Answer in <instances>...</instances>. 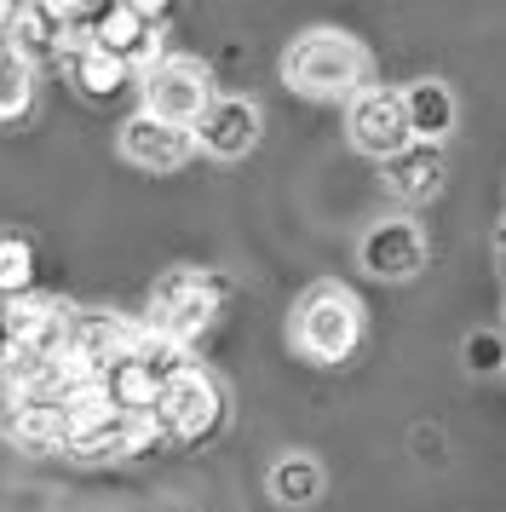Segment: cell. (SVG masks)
Returning a JSON list of instances; mask_svg holds the SVG:
<instances>
[{"label": "cell", "mask_w": 506, "mask_h": 512, "mask_svg": "<svg viewBox=\"0 0 506 512\" xmlns=\"http://www.w3.org/2000/svg\"><path fill=\"white\" fill-rule=\"evenodd\" d=\"M363 75H368L363 47L351 35H334V29H317L288 52V81L305 98H351L363 93Z\"/></svg>", "instance_id": "1"}, {"label": "cell", "mask_w": 506, "mask_h": 512, "mask_svg": "<svg viewBox=\"0 0 506 512\" xmlns=\"http://www.w3.org/2000/svg\"><path fill=\"white\" fill-rule=\"evenodd\" d=\"M219 415H225V392H219V380L207 369H196V363H184V369L167 374L161 392H156V409H150L161 438H179V443H202L207 432L219 426Z\"/></svg>", "instance_id": "2"}, {"label": "cell", "mask_w": 506, "mask_h": 512, "mask_svg": "<svg viewBox=\"0 0 506 512\" xmlns=\"http://www.w3.org/2000/svg\"><path fill=\"white\" fill-rule=\"evenodd\" d=\"M219 300H225V282H219V277H202V271H173V277H161L156 300H150L144 334H161V340H173V346H190V340L213 323Z\"/></svg>", "instance_id": "3"}, {"label": "cell", "mask_w": 506, "mask_h": 512, "mask_svg": "<svg viewBox=\"0 0 506 512\" xmlns=\"http://www.w3.org/2000/svg\"><path fill=\"white\" fill-rule=\"evenodd\" d=\"M207 104H213V81H207L202 64H190V58H156L144 70V116L161 121V127L190 133L207 116Z\"/></svg>", "instance_id": "4"}, {"label": "cell", "mask_w": 506, "mask_h": 512, "mask_svg": "<svg viewBox=\"0 0 506 512\" xmlns=\"http://www.w3.org/2000/svg\"><path fill=\"white\" fill-rule=\"evenodd\" d=\"M357 334H363V305H357L351 288L322 282V288L305 294V305H299V346H305V357L340 363V357H351Z\"/></svg>", "instance_id": "5"}, {"label": "cell", "mask_w": 506, "mask_h": 512, "mask_svg": "<svg viewBox=\"0 0 506 512\" xmlns=\"http://www.w3.org/2000/svg\"><path fill=\"white\" fill-rule=\"evenodd\" d=\"M351 144L374 156V162H391L403 144H409V121H403V98L391 93V87H363V93H351Z\"/></svg>", "instance_id": "6"}, {"label": "cell", "mask_w": 506, "mask_h": 512, "mask_svg": "<svg viewBox=\"0 0 506 512\" xmlns=\"http://www.w3.org/2000/svg\"><path fill=\"white\" fill-rule=\"evenodd\" d=\"M0 323H6V334H12V346L18 351H35V357H64L69 346V323H75V311L58 300H41V294H23V300H12L6 311H0Z\"/></svg>", "instance_id": "7"}, {"label": "cell", "mask_w": 506, "mask_h": 512, "mask_svg": "<svg viewBox=\"0 0 506 512\" xmlns=\"http://www.w3.org/2000/svg\"><path fill=\"white\" fill-rule=\"evenodd\" d=\"M161 29V6H104L98 29H92V47L121 58L127 70L133 64H156V35Z\"/></svg>", "instance_id": "8"}, {"label": "cell", "mask_w": 506, "mask_h": 512, "mask_svg": "<svg viewBox=\"0 0 506 512\" xmlns=\"http://www.w3.org/2000/svg\"><path fill=\"white\" fill-rule=\"evenodd\" d=\"M138 340V323H121V317H110V311H75V323H69V357L75 363H87L92 374H104L110 363H121L127 351H133Z\"/></svg>", "instance_id": "9"}, {"label": "cell", "mask_w": 506, "mask_h": 512, "mask_svg": "<svg viewBox=\"0 0 506 512\" xmlns=\"http://www.w3.org/2000/svg\"><path fill=\"white\" fill-rule=\"evenodd\" d=\"M363 265L374 277H414L420 265H426V236L414 231L409 219H386V225H374L363 236Z\"/></svg>", "instance_id": "10"}, {"label": "cell", "mask_w": 506, "mask_h": 512, "mask_svg": "<svg viewBox=\"0 0 506 512\" xmlns=\"http://www.w3.org/2000/svg\"><path fill=\"white\" fill-rule=\"evenodd\" d=\"M196 127H202V150L225 156V162L248 156L253 144H259V110H253L248 98H219V104H207V116L196 121Z\"/></svg>", "instance_id": "11"}, {"label": "cell", "mask_w": 506, "mask_h": 512, "mask_svg": "<svg viewBox=\"0 0 506 512\" xmlns=\"http://www.w3.org/2000/svg\"><path fill=\"white\" fill-rule=\"evenodd\" d=\"M121 156L133 167H150V173H173V167L190 156V133L161 127V121H150V116H133L121 127Z\"/></svg>", "instance_id": "12"}, {"label": "cell", "mask_w": 506, "mask_h": 512, "mask_svg": "<svg viewBox=\"0 0 506 512\" xmlns=\"http://www.w3.org/2000/svg\"><path fill=\"white\" fill-rule=\"evenodd\" d=\"M403 98V121H409V144H443L455 127V98L443 81H414Z\"/></svg>", "instance_id": "13"}, {"label": "cell", "mask_w": 506, "mask_h": 512, "mask_svg": "<svg viewBox=\"0 0 506 512\" xmlns=\"http://www.w3.org/2000/svg\"><path fill=\"white\" fill-rule=\"evenodd\" d=\"M98 386H104V397H110L115 415H150L156 409V392L161 380L138 357H121V363H110V369L98 374Z\"/></svg>", "instance_id": "14"}, {"label": "cell", "mask_w": 506, "mask_h": 512, "mask_svg": "<svg viewBox=\"0 0 506 512\" xmlns=\"http://www.w3.org/2000/svg\"><path fill=\"white\" fill-rule=\"evenodd\" d=\"M386 179H391L397 196L426 202V196L443 185V156H437V144H403V150L386 162Z\"/></svg>", "instance_id": "15"}, {"label": "cell", "mask_w": 506, "mask_h": 512, "mask_svg": "<svg viewBox=\"0 0 506 512\" xmlns=\"http://www.w3.org/2000/svg\"><path fill=\"white\" fill-rule=\"evenodd\" d=\"M6 438L23 443V449H58V443H64V415H58L52 403H12Z\"/></svg>", "instance_id": "16"}, {"label": "cell", "mask_w": 506, "mask_h": 512, "mask_svg": "<svg viewBox=\"0 0 506 512\" xmlns=\"http://www.w3.org/2000/svg\"><path fill=\"white\" fill-rule=\"evenodd\" d=\"M69 70H75V87L87 98H115L121 87H127V64L121 58H110V52H98V47H81V52H69Z\"/></svg>", "instance_id": "17"}, {"label": "cell", "mask_w": 506, "mask_h": 512, "mask_svg": "<svg viewBox=\"0 0 506 512\" xmlns=\"http://www.w3.org/2000/svg\"><path fill=\"white\" fill-rule=\"evenodd\" d=\"M271 489H276V501H288V507H305V501H317V489H322L317 461H305V455H288V461H276Z\"/></svg>", "instance_id": "18"}, {"label": "cell", "mask_w": 506, "mask_h": 512, "mask_svg": "<svg viewBox=\"0 0 506 512\" xmlns=\"http://www.w3.org/2000/svg\"><path fill=\"white\" fill-rule=\"evenodd\" d=\"M29 93H35V70L0 41V121L23 116V110H29Z\"/></svg>", "instance_id": "19"}, {"label": "cell", "mask_w": 506, "mask_h": 512, "mask_svg": "<svg viewBox=\"0 0 506 512\" xmlns=\"http://www.w3.org/2000/svg\"><path fill=\"white\" fill-rule=\"evenodd\" d=\"M35 288V254L18 236H0V300H23Z\"/></svg>", "instance_id": "20"}, {"label": "cell", "mask_w": 506, "mask_h": 512, "mask_svg": "<svg viewBox=\"0 0 506 512\" xmlns=\"http://www.w3.org/2000/svg\"><path fill=\"white\" fill-rule=\"evenodd\" d=\"M472 369H495V340H472Z\"/></svg>", "instance_id": "21"}, {"label": "cell", "mask_w": 506, "mask_h": 512, "mask_svg": "<svg viewBox=\"0 0 506 512\" xmlns=\"http://www.w3.org/2000/svg\"><path fill=\"white\" fill-rule=\"evenodd\" d=\"M12 357V334H6V323H0V363Z\"/></svg>", "instance_id": "22"}]
</instances>
